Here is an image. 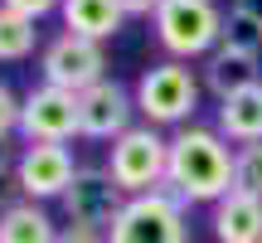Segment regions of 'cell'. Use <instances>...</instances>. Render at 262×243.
I'll return each instance as SVG.
<instances>
[{"label":"cell","mask_w":262,"mask_h":243,"mask_svg":"<svg viewBox=\"0 0 262 243\" xmlns=\"http://www.w3.org/2000/svg\"><path fill=\"white\" fill-rule=\"evenodd\" d=\"M0 5L19 10V15H29V19H34V25H39V19L58 15V10H63V0H0Z\"/></svg>","instance_id":"ffe728a7"},{"label":"cell","mask_w":262,"mask_h":243,"mask_svg":"<svg viewBox=\"0 0 262 243\" xmlns=\"http://www.w3.org/2000/svg\"><path fill=\"white\" fill-rule=\"evenodd\" d=\"M165 170H170V136L160 127H131L126 136H117L107 146V175L122 185V195H150L165 190Z\"/></svg>","instance_id":"277c9868"},{"label":"cell","mask_w":262,"mask_h":243,"mask_svg":"<svg viewBox=\"0 0 262 243\" xmlns=\"http://www.w3.org/2000/svg\"><path fill=\"white\" fill-rule=\"evenodd\" d=\"M224 44H238V49H248V54H262V5H253V0L228 5V15H224Z\"/></svg>","instance_id":"e0dca14e"},{"label":"cell","mask_w":262,"mask_h":243,"mask_svg":"<svg viewBox=\"0 0 262 243\" xmlns=\"http://www.w3.org/2000/svg\"><path fill=\"white\" fill-rule=\"evenodd\" d=\"M73 175H78V160L63 141H25V151L15 160V190L19 199H34V205L63 199Z\"/></svg>","instance_id":"52a82bcc"},{"label":"cell","mask_w":262,"mask_h":243,"mask_svg":"<svg viewBox=\"0 0 262 243\" xmlns=\"http://www.w3.org/2000/svg\"><path fill=\"white\" fill-rule=\"evenodd\" d=\"M214 127L224 131L233 146H248V141H262V83L253 88H238L219 103V117Z\"/></svg>","instance_id":"4fadbf2b"},{"label":"cell","mask_w":262,"mask_h":243,"mask_svg":"<svg viewBox=\"0 0 262 243\" xmlns=\"http://www.w3.org/2000/svg\"><path fill=\"white\" fill-rule=\"evenodd\" d=\"M58 243H107V229H88V224H63Z\"/></svg>","instance_id":"44dd1931"},{"label":"cell","mask_w":262,"mask_h":243,"mask_svg":"<svg viewBox=\"0 0 262 243\" xmlns=\"http://www.w3.org/2000/svg\"><path fill=\"white\" fill-rule=\"evenodd\" d=\"M233 190L262 199V141H248V146H233Z\"/></svg>","instance_id":"ac0fdd59"},{"label":"cell","mask_w":262,"mask_h":243,"mask_svg":"<svg viewBox=\"0 0 262 243\" xmlns=\"http://www.w3.org/2000/svg\"><path fill=\"white\" fill-rule=\"evenodd\" d=\"M58 19H63L68 34H83V39L107 44V39H112L117 29L126 25V10L117 5V0H63Z\"/></svg>","instance_id":"5bb4252c"},{"label":"cell","mask_w":262,"mask_h":243,"mask_svg":"<svg viewBox=\"0 0 262 243\" xmlns=\"http://www.w3.org/2000/svg\"><path fill=\"white\" fill-rule=\"evenodd\" d=\"M107 243H189V205L170 190L131 195L107 229Z\"/></svg>","instance_id":"5b68a950"},{"label":"cell","mask_w":262,"mask_h":243,"mask_svg":"<svg viewBox=\"0 0 262 243\" xmlns=\"http://www.w3.org/2000/svg\"><path fill=\"white\" fill-rule=\"evenodd\" d=\"M150 29H156V44L170 58L194 64V58H209L224 44V10L214 0H165L150 19Z\"/></svg>","instance_id":"3957f363"},{"label":"cell","mask_w":262,"mask_h":243,"mask_svg":"<svg viewBox=\"0 0 262 243\" xmlns=\"http://www.w3.org/2000/svg\"><path fill=\"white\" fill-rule=\"evenodd\" d=\"M19 112H25V97H19L10 83H0V141L19 136Z\"/></svg>","instance_id":"d6986e66"},{"label":"cell","mask_w":262,"mask_h":243,"mask_svg":"<svg viewBox=\"0 0 262 243\" xmlns=\"http://www.w3.org/2000/svg\"><path fill=\"white\" fill-rule=\"evenodd\" d=\"M58 234L63 229L54 224V214L34 199H15L0 209V243H58Z\"/></svg>","instance_id":"9a60e30c"},{"label":"cell","mask_w":262,"mask_h":243,"mask_svg":"<svg viewBox=\"0 0 262 243\" xmlns=\"http://www.w3.org/2000/svg\"><path fill=\"white\" fill-rule=\"evenodd\" d=\"M136 127V93H126L117 78H102L88 93H78V136L117 141Z\"/></svg>","instance_id":"ba28073f"},{"label":"cell","mask_w":262,"mask_h":243,"mask_svg":"<svg viewBox=\"0 0 262 243\" xmlns=\"http://www.w3.org/2000/svg\"><path fill=\"white\" fill-rule=\"evenodd\" d=\"M165 190L180 205H219L233 190V141L219 127H175Z\"/></svg>","instance_id":"6da1fadb"},{"label":"cell","mask_w":262,"mask_h":243,"mask_svg":"<svg viewBox=\"0 0 262 243\" xmlns=\"http://www.w3.org/2000/svg\"><path fill=\"white\" fill-rule=\"evenodd\" d=\"M39 78L63 88V93H88L93 83L107 78V49L97 39H83V34H68L63 29L39 54Z\"/></svg>","instance_id":"8992f818"},{"label":"cell","mask_w":262,"mask_h":243,"mask_svg":"<svg viewBox=\"0 0 262 243\" xmlns=\"http://www.w3.org/2000/svg\"><path fill=\"white\" fill-rule=\"evenodd\" d=\"M68 214V224H88V229H112V219L122 214L126 195L122 185H117L112 175H107V166H78L73 185H68V195L58 199Z\"/></svg>","instance_id":"9c48e42d"},{"label":"cell","mask_w":262,"mask_h":243,"mask_svg":"<svg viewBox=\"0 0 262 243\" xmlns=\"http://www.w3.org/2000/svg\"><path fill=\"white\" fill-rule=\"evenodd\" d=\"M214 238L219 243H262V199L228 190L214 205Z\"/></svg>","instance_id":"7c38bea8"},{"label":"cell","mask_w":262,"mask_h":243,"mask_svg":"<svg viewBox=\"0 0 262 243\" xmlns=\"http://www.w3.org/2000/svg\"><path fill=\"white\" fill-rule=\"evenodd\" d=\"M136 117L146 121V127H189V117H194L199 107V93H204V78H199V68L180 64V58H160V64H150L146 73L136 78Z\"/></svg>","instance_id":"7a4b0ae2"},{"label":"cell","mask_w":262,"mask_h":243,"mask_svg":"<svg viewBox=\"0 0 262 243\" xmlns=\"http://www.w3.org/2000/svg\"><path fill=\"white\" fill-rule=\"evenodd\" d=\"M34 44H39L34 19L10 10V5H0V64H25L34 54Z\"/></svg>","instance_id":"2e32d148"},{"label":"cell","mask_w":262,"mask_h":243,"mask_svg":"<svg viewBox=\"0 0 262 243\" xmlns=\"http://www.w3.org/2000/svg\"><path fill=\"white\" fill-rule=\"evenodd\" d=\"M15 160H19V151L10 146V141H0V180H5V175L15 180Z\"/></svg>","instance_id":"603a6c76"},{"label":"cell","mask_w":262,"mask_h":243,"mask_svg":"<svg viewBox=\"0 0 262 243\" xmlns=\"http://www.w3.org/2000/svg\"><path fill=\"white\" fill-rule=\"evenodd\" d=\"M262 54H248V49H238V44H219L214 54L204 58V68H199V78H204V88L224 103L228 93H238V88H253L262 83Z\"/></svg>","instance_id":"8fae6325"},{"label":"cell","mask_w":262,"mask_h":243,"mask_svg":"<svg viewBox=\"0 0 262 243\" xmlns=\"http://www.w3.org/2000/svg\"><path fill=\"white\" fill-rule=\"evenodd\" d=\"M117 5L126 10V19L136 15V19H156V10L165 5V0H117Z\"/></svg>","instance_id":"7402d4cb"},{"label":"cell","mask_w":262,"mask_h":243,"mask_svg":"<svg viewBox=\"0 0 262 243\" xmlns=\"http://www.w3.org/2000/svg\"><path fill=\"white\" fill-rule=\"evenodd\" d=\"M19 136L25 141H73L78 136V93H63L54 83H39L25 93L19 112Z\"/></svg>","instance_id":"30bf717a"}]
</instances>
